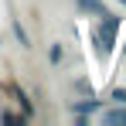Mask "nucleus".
I'll return each mask as SVG.
<instances>
[{"label": "nucleus", "mask_w": 126, "mask_h": 126, "mask_svg": "<svg viewBox=\"0 0 126 126\" xmlns=\"http://www.w3.org/2000/svg\"><path fill=\"white\" fill-rule=\"evenodd\" d=\"M116 31H119V17H109V14H102V24L92 31V44H95V51H99V58H102V62L112 55Z\"/></svg>", "instance_id": "1"}, {"label": "nucleus", "mask_w": 126, "mask_h": 126, "mask_svg": "<svg viewBox=\"0 0 126 126\" xmlns=\"http://www.w3.org/2000/svg\"><path fill=\"white\" fill-rule=\"evenodd\" d=\"M95 109H102V102H99V99H92V95L82 99V102H72V112H75V116H92Z\"/></svg>", "instance_id": "2"}, {"label": "nucleus", "mask_w": 126, "mask_h": 126, "mask_svg": "<svg viewBox=\"0 0 126 126\" xmlns=\"http://www.w3.org/2000/svg\"><path fill=\"white\" fill-rule=\"evenodd\" d=\"M102 123L106 126H126V109H106Z\"/></svg>", "instance_id": "3"}, {"label": "nucleus", "mask_w": 126, "mask_h": 126, "mask_svg": "<svg viewBox=\"0 0 126 126\" xmlns=\"http://www.w3.org/2000/svg\"><path fill=\"white\" fill-rule=\"evenodd\" d=\"M79 7H82L85 14H95V17H102V14H106L102 0H79Z\"/></svg>", "instance_id": "4"}, {"label": "nucleus", "mask_w": 126, "mask_h": 126, "mask_svg": "<svg viewBox=\"0 0 126 126\" xmlns=\"http://www.w3.org/2000/svg\"><path fill=\"white\" fill-rule=\"evenodd\" d=\"M10 24H14V34H17V41H21L24 48H31V38H27V31L21 27V21H10Z\"/></svg>", "instance_id": "5"}, {"label": "nucleus", "mask_w": 126, "mask_h": 126, "mask_svg": "<svg viewBox=\"0 0 126 126\" xmlns=\"http://www.w3.org/2000/svg\"><path fill=\"white\" fill-rule=\"evenodd\" d=\"M48 58H51V65H58V62L65 58V48H62V44H51V51H48Z\"/></svg>", "instance_id": "6"}, {"label": "nucleus", "mask_w": 126, "mask_h": 126, "mask_svg": "<svg viewBox=\"0 0 126 126\" xmlns=\"http://www.w3.org/2000/svg\"><path fill=\"white\" fill-rule=\"evenodd\" d=\"M112 99L116 102H126V89H112Z\"/></svg>", "instance_id": "7"}, {"label": "nucleus", "mask_w": 126, "mask_h": 126, "mask_svg": "<svg viewBox=\"0 0 126 126\" xmlns=\"http://www.w3.org/2000/svg\"><path fill=\"white\" fill-rule=\"evenodd\" d=\"M119 3H126V0H119Z\"/></svg>", "instance_id": "8"}]
</instances>
